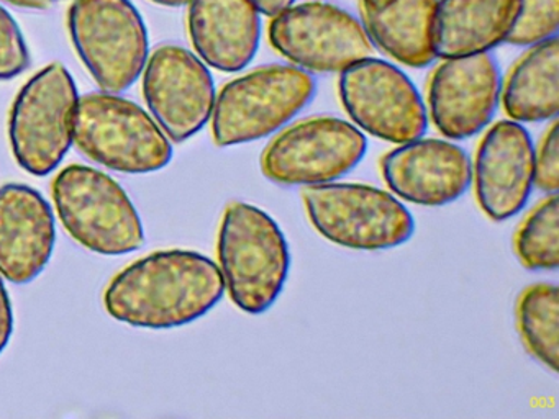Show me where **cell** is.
<instances>
[{"mask_svg":"<svg viewBox=\"0 0 559 419\" xmlns=\"http://www.w3.org/2000/svg\"><path fill=\"white\" fill-rule=\"evenodd\" d=\"M267 35L283 58L307 72H342L374 52L358 16L320 0L293 3L273 16Z\"/></svg>","mask_w":559,"mask_h":419,"instance_id":"8fae6325","label":"cell"},{"mask_svg":"<svg viewBox=\"0 0 559 419\" xmlns=\"http://www.w3.org/2000/svg\"><path fill=\"white\" fill-rule=\"evenodd\" d=\"M500 100L507 117L519 123H539L558 117V36L530 46L502 82Z\"/></svg>","mask_w":559,"mask_h":419,"instance_id":"ffe728a7","label":"cell"},{"mask_svg":"<svg viewBox=\"0 0 559 419\" xmlns=\"http://www.w3.org/2000/svg\"><path fill=\"white\" fill-rule=\"evenodd\" d=\"M2 2L25 10H47L51 5L50 0H2Z\"/></svg>","mask_w":559,"mask_h":419,"instance_id":"83f0119b","label":"cell"},{"mask_svg":"<svg viewBox=\"0 0 559 419\" xmlns=\"http://www.w3.org/2000/svg\"><path fill=\"white\" fill-rule=\"evenodd\" d=\"M535 185L546 195L558 193L559 124L556 118L543 136L538 149L535 147Z\"/></svg>","mask_w":559,"mask_h":419,"instance_id":"d4e9b609","label":"cell"},{"mask_svg":"<svg viewBox=\"0 0 559 419\" xmlns=\"http://www.w3.org/2000/svg\"><path fill=\"white\" fill-rule=\"evenodd\" d=\"M438 0H394L384 9L361 5V22L372 45L408 65L424 69L437 61L431 41Z\"/></svg>","mask_w":559,"mask_h":419,"instance_id":"d6986e66","label":"cell"},{"mask_svg":"<svg viewBox=\"0 0 559 419\" xmlns=\"http://www.w3.org/2000/svg\"><path fill=\"white\" fill-rule=\"evenodd\" d=\"M368 153L365 133L349 121L312 117L297 121L264 147L261 172L283 187L336 182L352 172Z\"/></svg>","mask_w":559,"mask_h":419,"instance_id":"9c48e42d","label":"cell"},{"mask_svg":"<svg viewBox=\"0 0 559 419\" xmlns=\"http://www.w3.org/2000/svg\"><path fill=\"white\" fill-rule=\"evenodd\" d=\"M50 2H53V0H50Z\"/></svg>","mask_w":559,"mask_h":419,"instance_id":"4dcf8cb0","label":"cell"},{"mask_svg":"<svg viewBox=\"0 0 559 419\" xmlns=\"http://www.w3.org/2000/svg\"><path fill=\"white\" fill-rule=\"evenodd\" d=\"M225 295L221 268L188 249L153 252L127 265L107 285L104 307L140 330H175L214 310Z\"/></svg>","mask_w":559,"mask_h":419,"instance_id":"6da1fadb","label":"cell"},{"mask_svg":"<svg viewBox=\"0 0 559 419\" xmlns=\"http://www.w3.org/2000/svg\"><path fill=\"white\" fill-rule=\"evenodd\" d=\"M55 242L47 199L25 183L0 187V275L15 285L31 284L47 268Z\"/></svg>","mask_w":559,"mask_h":419,"instance_id":"2e32d148","label":"cell"},{"mask_svg":"<svg viewBox=\"0 0 559 419\" xmlns=\"http://www.w3.org/2000/svg\"><path fill=\"white\" fill-rule=\"evenodd\" d=\"M381 173L399 199L421 206H443L460 200L473 183V160L460 144L417 137L389 151Z\"/></svg>","mask_w":559,"mask_h":419,"instance_id":"9a60e30c","label":"cell"},{"mask_svg":"<svg viewBox=\"0 0 559 419\" xmlns=\"http://www.w3.org/2000/svg\"><path fill=\"white\" fill-rule=\"evenodd\" d=\"M152 2L163 7H182L188 5L189 0H152Z\"/></svg>","mask_w":559,"mask_h":419,"instance_id":"f546056e","label":"cell"},{"mask_svg":"<svg viewBox=\"0 0 559 419\" xmlns=\"http://www.w3.org/2000/svg\"><path fill=\"white\" fill-rule=\"evenodd\" d=\"M392 2L394 0H361V5L369 7V9H384Z\"/></svg>","mask_w":559,"mask_h":419,"instance_id":"f1b7e54d","label":"cell"},{"mask_svg":"<svg viewBox=\"0 0 559 419\" xmlns=\"http://www.w3.org/2000/svg\"><path fill=\"white\" fill-rule=\"evenodd\" d=\"M304 206L310 225L326 241L355 251H388L414 236L407 206L385 190L366 183L306 187Z\"/></svg>","mask_w":559,"mask_h":419,"instance_id":"8992f818","label":"cell"},{"mask_svg":"<svg viewBox=\"0 0 559 419\" xmlns=\"http://www.w3.org/2000/svg\"><path fill=\"white\" fill-rule=\"evenodd\" d=\"M68 32L100 91L122 94L139 81L150 56L148 29L130 0H73Z\"/></svg>","mask_w":559,"mask_h":419,"instance_id":"ba28073f","label":"cell"},{"mask_svg":"<svg viewBox=\"0 0 559 419\" xmlns=\"http://www.w3.org/2000/svg\"><path fill=\"white\" fill-rule=\"evenodd\" d=\"M559 0H520V12L506 43L520 48L558 36Z\"/></svg>","mask_w":559,"mask_h":419,"instance_id":"603a6c76","label":"cell"},{"mask_svg":"<svg viewBox=\"0 0 559 419\" xmlns=\"http://www.w3.org/2000/svg\"><path fill=\"white\" fill-rule=\"evenodd\" d=\"M74 144L94 163L133 176L158 172L173 160L171 141L152 115L109 92L80 97Z\"/></svg>","mask_w":559,"mask_h":419,"instance_id":"5b68a950","label":"cell"},{"mask_svg":"<svg viewBox=\"0 0 559 419\" xmlns=\"http://www.w3.org/2000/svg\"><path fill=\"white\" fill-rule=\"evenodd\" d=\"M515 323L520 339L533 359L558 372L559 291L558 285L538 282L516 298Z\"/></svg>","mask_w":559,"mask_h":419,"instance_id":"44dd1931","label":"cell"},{"mask_svg":"<svg viewBox=\"0 0 559 419\" xmlns=\"http://www.w3.org/2000/svg\"><path fill=\"white\" fill-rule=\"evenodd\" d=\"M76 82L61 62L32 75L19 91L9 113V141L22 169L50 176L74 144Z\"/></svg>","mask_w":559,"mask_h":419,"instance_id":"52a82bcc","label":"cell"},{"mask_svg":"<svg viewBox=\"0 0 559 419\" xmlns=\"http://www.w3.org/2000/svg\"><path fill=\"white\" fill-rule=\"evenodd\" d=\"M51 193L61 225L87 251L123 255L145 244L139 210L103 170L71 164L55 177Z\"/></svg>","mask_w":559,"mask_h":419,"instance_id":"277c9868","label":"cell"},{"mask_svg":"<svg viewBox=\"0 0 559 419\" xmlns=\"http://www.w3.org/2000/svg\"><path fill=\"white\" fill-rule=\"evenodd\" d=\"M519 12L520 0H438L431 32L435 56L489 52L506 43Z\"/></svg>","mask_w":559,"mask_h":419,"instance_id":"ac0fdd59","label":"cell"},{"mask_svg":"<svg viewBox=\"0 0 559 419\" xmlns=\"http://www.w3.org/2000/svg\"><path fill=\"white\" fill-rule=\"evenodd\" d=\"M480 210L490 222L519 215L535 187V144L519 121L500 120L480 140L473 163Z\"/></svg>","mask_w":559,"mask_h":419,"instance_id":"5bb4252c","label":"cell"},{"mask_svg":"<svg viewBox=\"0 0 559 419\" xmlns=\"http://www.w3.org/2000/svg\"><path fill=\"white\" fill-rule=\"evenodd\" d=\"M254 7H257L258 12L261 15L273 16L280 15L284 10L289 9L293 3H296V0H250Z\"/></svg>","mask_w":559,"mask_h":419,"instance_id":"4316f807","label":"cell"},{"mask_svg":"<svg viewBox=\"0 0 559 419\" xmlns=\"http://www.w3.org/2000/svg\"><path fill=\"white\" fill-rule=\"evenodd\" d=\"M189 38L199 58L222 72L243 71L261 41V13L250 0H189Z\"/></svg>","mask_w":559,"mask_h":419,"instance_id":"e0dca14e","label":"cell"},{"mask_svg":"<svg viewBox=\"0 0 559 419\" xmlns=\"http://www.w3.org/2000/svg\"><path fill=\"white\" fill-rule=\"evenodd\" d=\"M316 94V79L297 65H263L227 82L211 117L215 146H238L277 133Z\"/></svg>","mask_w":559,"mask_h":419,"instance_id":"3957f363","label":"cell"},{"mask_svg":"<svg viewBox=\"0 0 559 419\" xmlns=\"http://www.w3.org/2000/svg\"><path fill=\"white\" fill-rule=\"evenodd\" d=\"M142 74L146 107L169 141L185 143L204 130L217 88L198 55L178 45L159 46L148 56Z\"/></svg>","mask_w":559,"mask_h":419,"instance_id":"7c38bea8","label":"cell"},{"mask_svg":"<svg viewBox=\"0 0 559 419\" xmlns=\"http://www.w3.org/2000/svg\"><path fill=\"white\" fill-rule=\"evenodd\" d=\"M218 268L225 291L243 313H266L280 300L290 272L289 242L276 219L260 206L231 202L222 216Z\"/></svg>","mask_w":559,"mask_h":419,"instance_id":"7a4b0ae2","label":"cell"},{"mask_svg":"<svg viewBox=\"0 0 559 419\" xmlns=\"http://www.w3.org/2000/svg\"><path fill=\"white\" fill-rule=\"evenodd\" d=\"M338 95L352 123L388 143L421 137L428 113L420 92L407 74L384 59H361L340 72Z\"/></svg>","mask_w":559,"mask_h":419,"instance_id":"30bf717a","label":"cell"},{"mask_svg":"<svg viewBox=\"0 0 559 419\" xmlns=\"http://www.w3.org/2000/svg\"><path fill=\"white\" fill-rule=\"evenodd\" d=\"M31 64L24 33L8 9L0 5V81H11Z\"/></svg>","mask_w":559,"mask_h":419,"instance_id":"cb8c5ba5","label":"cell"},{"mask_svg":"<svg viewBox=\"0 0 559 419\" xmlns=\"http://www.w3.org/2000/svg\"><path fill=\"white\" fill-rule=\"evenodd\" d=\"M513 251L528 271H556L559 265L558 193H549L516 229Z\"/></svg>","mask_w":559,"mask_h":419,"instance_id":"7402d4cb","label":"cell"},{"mask_svg":"<svg viewBox=\"0 0 559 419\" xmlns=\"http://www.w3.org/2000/svg\"><path fill=\"white\" fill-rule=\"evenodd\" d=\"M14 334V310H12L11 297L0 277V356L8 349Z\"/></svg>","mask_w":559,"mask_h":419,"instance_id":"484cf974","label":"cell"},{"mask_svg":"<svg viewBox=\"0 0 559 419\" xmlns=\"http://www.w3.org/2000/svg\"><path fill=\"white\" fill-rule=\"evenodd\" d=\"M500 92L502 74L490 51L443 59L428 82L431 123L447 140L476 136L496 115Z\"/></svg>","mask_w":559,"mask_h":419,"instance_id":"4fadbf2b","label":"cell"}]
</instances>
